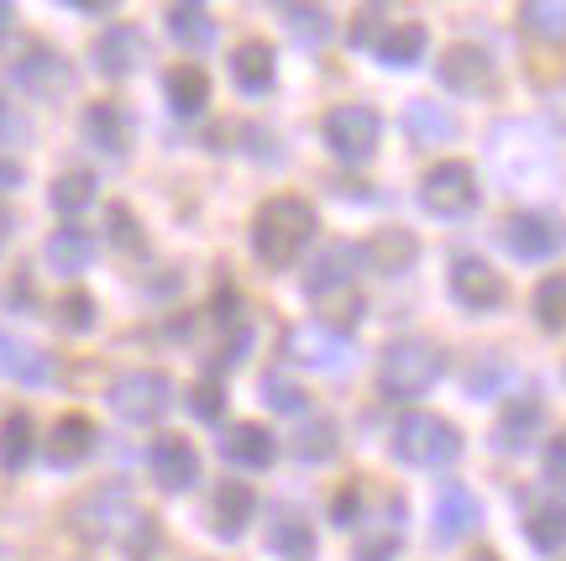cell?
<instances>
[{"label": "cell", "mask_w": 566, "mask_h": 561, "mask_svg": "<svg viewBox=\"0 0 566 561\" xmlns=\"http://www.w3.org/2000/svg\"><path fill=\"white\" fill-rule=\"evenodd\" d=\"M399 557V530H388L378 541H363L357 546V561H394Z\"/></svg>", "instance_id": "43"}, {"label": "cell", "mask_w": 566, "mask_h": 561, "mask_svg": "<svg viewBox=\"0 0 566 561\" xmlns=\"http://www.w3.org/2000/svg\"><path fill=\"white\" fill-rule=\"evenodd\" d=\"M168 105H174V116H200L205 105H210V80H205V69L195 63H179L174 74H168Z\"/></svg>", "instance_id": "25"}, {"label": "cell", "mask_w": 566, "mask_h": 561, "mask_svg": "<svg viewBox=\"0 0 566 561\" xmlns=\"http://www.w3.org/2000/svg\"><path fill=\"white\" fill-rule=\"evenodd\" d=\"M84 142L90 147H101L105 158H126V147H132V121L116 101H95L84 105Z\"/></svg>", "instance_id": "13"}, {"label": "cell", "mask_w": 566, "mask_h": 561, "mask_svg": "<svg viewBox=\"0 0 566 561\" xmlns=\"http://www.w3.org/2000/svg\"><path fill=\"white\" fill-rule=\"evenodd\" d=\"M357 503H363V494H357V482H346L342 494L331 499V520H336V524H352V520H357Z\"/></svg>", "instance_id": "44"}, {"label": "cell", "mask_w": 566, "mask_h": 561, "mask_svg": "<svg viewBox=\"0 0 566 561\" xmlns=\"http://www.w3.org/2000/svg\"><path fill=\"white\" fill-rule=\"evenodd\" d=\"M263 394H268V404H273V409H283V415H300V409H304V394L289 378H283V373H268V378H263Z\"/></svg>", "instance_id": "40"}, {"label": "cell", "mask_w": 566, "mask_h": 561, "mask_svg": "<svg viewBox=\"0 0 566 561\" xmlns=\"http://www.w3.org/2000/svg\"><path fill=\"white\" fill-rule=\"evenodd\" d=\"M168 32L184 42V48H210L216 42V21L205 6H168Z\"/></svg>", "instance_id": "31"}, {"label": "cell", "mask_w": 566, "mask_h": 561, "mask_svg": "<svg viewBox=\"0 0 566 561\" xmlns=\"http://www.w3.org/2000/svg\"><path fill=\"white\" fill-rule=\"evenodd\" d=\"M525 536L535 551H562L566 546V503L551 499V503H535L525 520Z\"/></svg>", "instance_id": "28"}, {"label": "cell", "mask_w": 566, "mask_h": 561, "mask_svg": "<svg viewBox=\"0 0 566 561\" xmlns=\"http://www.w3.org/2000/svg\"><path fill=\"white\" fill-rule=\"evenodd\" d=\"M478 520H483V509H478V499L467 494L462 482H446L441 494H436V524H430V530H436V541L441 546L462 541Z\"/></svg>", "instance_id": "15"}, {"label": "cell", "mask_w": 566, "mask_h": 561, "mask_svg": "<svg viewBox=\"0 0 566 561\" xmlns=\"http://www.w3.org/2000/svg\"><path fill=\"white\" fill-rule=\"evenodd\" d=\"M11 17H17V11H11V6H0V32L11 27Z\"/></svg>", "instance_id": "50"}, {"label": "cell", "mask_w": 566, "mask_h": 561, "mask_svg": "<svg viewBox=\"0 0 566 561\" xmlns=\"http://www.w3.org/2000/svg\"><path fill=\"white\" fill-rule=\"evenodd\" d=\"M90 262H95V237H90L84 226H63V231L48 237V268H53V273L74 279V273H84Z\"/></svg>", "instance_id": "23"}, {"label": "cell", "mask_w": 566, "mask_h": 561, "mask_svg": "<svg viewBox=\"0 0 566 561\" xmlns=\"http://www.w3.org/2000/svg\"><path fill=\"white\" fill-rule=\"evenodd\" d=\"M478 561H499V557H488V551H483V557H478Z\"/></svg>", "instance_id": "51"}, {"label": "cell", "mask_w": 566, "mask_h": 561, "mask_svg": "<svg viewBox=\"0 0 566 561\" xmlns=\"http://www.w3.org/2000/svg\"><path fill=\"white\" fill-rule=\"evenodd\" d=\"M415 252H420V247H415V237H409V231H384V237L367 247V258L378 262L384 273H405L409 262H415Z\"/></svg>", "instance_id": "33"}, {"label": "cell", "mask_w": 566, "mask_h": 561, "mask_svg": "<svg viewBox=\"0 0 566 561\" xmlns=\"http://www.w3.org/2000/svg\"><path fill=\"white\" fill-rule=\"evenodd\" d=\"M441 352H436V341H420V336H405L394 341L378 362V388H384L388 399H420L430 383L441 378Z\"/></svg>", "instance_id": "2"}, {"label": "cell", "mask_w": 566, "mask_h": 561, "mask_svg": "<svg viewBox=\"0 0 566 561\" xmlns=\"http://www.w3.org/2000/svg\"><path fill=\"white\" fill-rule=\"evenodd\" d=\"M388 27H394V21H388V11H378V6H367V11H357V21H352V32H346V42H352V48H378Z\"/></svg>", "instance_id": "37"}, {"label": "cell", "mask_w": 566, "mask_h": 561, "mask_svg": "<svg viewBox=\"0 0 566 561\" xmlns=\"http://www.w3.org/2000/svg\"><path fill=\"white\" fill-rule=\"evenodd\" d=\"M556 121H562V126H566V90H562V95H556Z\"/></svg>", "instance_id": "49"}, {"label": "cell", "mask_w": 566, "mask_h": 561, "mask_svg": "<svg viewBox=\"0 0 566 561\" xmlns=\"http://www.w3.org/2000/svg\"><path fill=\"white\" fill-rule=\"evenodd\" d=\"M32 461V415H6L0 420V467L6 472H21Z\"/></svg>", "instance_id": "30"}, {"label": "cell", "mask_w": 566, "mask_h": 561, "mask_svg": "<svg viewBox=\"0 0 566 561\" xmlns=\"http://www.w3.org/2000/svg\"><path fill=\"white\" fill-rule=\"evenodd\" d=\"M535 321L546 325V331H566V273H551L535 289Z\"/></svg>", "instance_id": "34"}, {"label": "cell", "mask_w": 566, "mask_h": 561, "mask_svg": "<svg viewBox=\"0 0 566 561\" xmlns=\"http://www.w3.org/2000/svg\"><path fill=\"white\" fill-rule=\"evenodd\" d=\"M283 17H289V27H294L304 42H325V38H331V17H325L321 6H289Z\"/></svg>", "instance_id": "38"}, {"label": "cell", "mask_w": 566, "mask_h": 561, "mask_svg": "<svg viewBox=\"0 0 566 561\" xmlns=\"http://www.w3.org/2000/svg\"><path fill=\"white\" fill-rule=\"evenodd\" d=\"M221 457L231 461V467H273V457H279V441H273V430L268 425H231L221 436Z\"/></svg>", "instance_id": "16"}, {"label": "cell", "mask_w": 566, "mask_h": 561, "mask_svg": "<svg viewBox=\"0 0 566 561\" xmlns=\"http://www.w3.org/2000/svg\"><path fill=\"white\" fill-rule=\"evenodd\" d=\"M315 237V210L294 195H273V200L258 210L252 221V252L268 262V268H289Z\"/></svg>", "instance_id": "1"}, {"label": "cell", "mask_w": 566, "mask_h": 561, "mask_svg": "<svg viewBox=\"0 0 566 561\" xmlns=\"http://www.w3.org/2000/svg\"><path fill=\"white\" fill-rule=\"evenodd\" d=\"M420 200L436 216H467L478 205V174L467 163H436L420 184Z\"/></svg>", "instance_id": "6"}, {"label": "cell", "mask_w": 566, "mask_h": 561, "mask_svg": "<svg viewBox=\"0 0 566 561\" xmlns=\"http://www.w3.org/2000/svg\"><path fill=\"white\" fill-rule=\"evenodd\" d=\"M367 262V247H352V241H342V247H331L315 268H310V279H304V289H310V300H325L331 289H346V283L357 279V268Z\"/></svg>", "instance_id": "17"}, {"label": "cell", "mask_w": 566, "mask_h": 561, "mask_svg": "<svg viewBox=\"0 0 566 561\" xmlns=\"http://www.w3.org/2000/svg\"><path fill=\"white\" fill-rule=\"evenodd\" d=\"M59 325L63 331H90V325H95V300H90V294H63Z\"/></svg>", "instance_id": "39"}, {"label": "cell", "mask_w": 566, "mask_h": 561, "mask_svg": "<svg viewBox=\"0 0 566 561\" xmlns=\"http://www.w3.org/2000/svg\"><path fill=\"white\" fill-rule=\"evenodd\" d=\"M111 241L116 247H126V252H142L147 241H142V231H137V216L126 210V205H111Z\"/></svg>", "instance_id": "41"}, {"label": "cell", "mask_w": 566, "mask_h": 561, "mask_svg": "<svg viewBox=\"0 0 566 561\" xmlns=\"http://www.w3.org/2000/svg\"><path fill=\"white\" fill-rule=\"evenodd\" d=\"M304 461H325V457H336V425L331 420H310L300 430V446H294Z\"/></svg>", "instance_id": "36"}, {"label": "cell", "mask_w": 566, "mask_h": 561, "mask_svg": "<svg viewBox=\"0 0 566 561\" xmlns=\"http://www.w3.org/2000/svg\"><path fill=\"white\" fill-rule=\"evenodd\" d=\"M424 42H430V38H424L420 21H394V27L384 32V42H378L373 53H378L388 69H409V63H420Z\"/></svg>", "instance_id": "27"}, {"label": "cell", "mask_w": 566, "mask_h": 561, "mask_svg": "<svg viewBox=\"0 0 566 561\" xmlns=\"http://www.w3.org/2000/svg\"><path fill=\"white\" fill-rule=\"evenodd\" d=\"M111 404H116V415H122V420L153 425V420H163V415L174 409V383L163 378V373L137 367V373H122V378L111 383Z\"/></svg>", "instance_id": "4"}, {"label": "cell", "mask_w": 566, "mask_h": 561, "mask_svg": "<svg viewBox=\"0 0 566 561\" xmlns=\"http://www.w3.org/2000/svg\"><path fill=\"white\" fill-rule=\"evenodd\" d=\"M409 132L424 142H446L451 132H457V121L446 116V111H436L430 101H409Z\"/></svg>", "instance_id": "35"}, {"label": "cell", "mask_w": 566, "mask_h": 561, "mask_svg": "<svg viewBox=\"0 0 566 561\" xmlns=\"http://www.w3.org/2000/svg\"><path fill=\"white\" fill-rule=\"evenodd\" d=\"M268 551L283 561H310L315 557V530L304 515H279L273 530H268Z\"/></svg>", "instance_id": "26"}, {"label": "cell", "mask_w": 566, "mask_h": 561, "mask_svg": "<svg viewBox=\"0 0 566 561\" xmlns=\"http://www.w3.org/2000/svg\"><path fill=\"white\" fill-rule=\"evenodd\" d=\"M378 137H384V121L373 105H336L325 116V142L342 163H367L378 153Z\"/></svg>", "instance_id": "5"}, {"label": "cell", "mask_w": 566, "mask_h": 561, "mask_svg": "<svg viewBox=\"0 0 566 561\" xmlns=\"http://www.w3.org/2000/svg\"><path fill=\"white\" fill-rule=\"evenodd\" d=\"M90 59H95V69H101L105 80H126L147 59V42H142L137 27H105L101 38H95V48H90Z\"/></svg>", "instance_id": "10"}, {"label": "cell", "mask_w": 566, "mask_h": 561, "mask_svg": "<svg viewBox=\"0 0 566 561\" xmlns=\"http://www.w3.org/2000/svg\"><path fill=\"white\" fill-rule=\"evenodd\" d=\"M11 80H17L27 95H38V101H59L63 90H69V63H63V53L32 42V48L11 63Z\"/></svg>", "instance_id": "7"}, {"label": "cell", "mask_w": 566, "mask_h": 561, "mask_svg": "<svg viewBox=\"0 0 566 561\" xmlns=\"http://www.w3.org/2000/svg\"><path fill=\"white\" fill-rule=\"evenodd\" d=\"M289 357L304 362V367H321V373H336V367H346L352 346H346L336 325H294L289 331Z\"/></svg>", "instance_id": "8"}, {"label": "cell", "mask_w": 566, "mask_h": 561, "mask_svg": "<svg viewBox=\"0 0 566 561\" xmlns=\"http://www.w3.org/2000/svg\"><path fill=\"white\" fill-rule=\"evenodd\" d=\"M394 457L405 467H446L462 457V436L441 415H405L394 425Z\"/></svg>", "instance_id": "3"}, {"label": "cell", "mask_w": 566, "mask_h": 561, "mask_svg": "<svg viewBox=\"0 0 566 561\" xmlns=\"http://www.w3.org/2000/svg\"><path fill=\"white\" fill-rule=\"evenodd\" d=\"M436 74H441L446 90H457V95H478V90H488V84H493V63H488L483 48L457 42V48H446V53H441Z\"/></svg>", "instance_id": "11"}, {"label": "cell", "mask_w": 566, "mask_h": 561, "mask_svg": "<svg viewBox=\"0 0 566 561\" xmlns=\"http://www.w3.org/2000/svg\"><path fill=\"white\" fill-rule=\"evenodd\" d=\"M21 184V168L11 158H0V189H17Z\"/></svg>", "instance_id": "46"}, {"label": "cell", "mask_w": 566, "mask_h": 561, "mask_svg": "<svg viewBox=\"0 0 566 561\" xmlns=\"http://www.w3.org/2000/svg\"><path fill=\"white\" fill-rule=\"evenodd\" d=\"M546 472H551V478H566V430L546 446Z\"/></svg>", "instance_id": "45"}, {"label": "cell", "mask_w": 566, "mask_h": 561, "mask_svg": "<svg viewBox=\"0 0 566 561\" xmlns=\"http://www.w3.org/2000/svg\"><path fill=\"white\" fill-rule=\"evenodd\" d=\"M231 80L242 95H268L273 90V48L268 42H242L237 53H231Z\"/></svg>", "instance_id": "24"}, {"label": "cell", "mask_w": 566, "mask_h": 561, "mask_svg": "<svg viewBox=\"0 0 566 561\" xmlns=\"http://www.w3.org/2000/svg\"><path fill=\"white\" fill-rule=\"evenodd\" d=\"M520 27L541 42H566V0H530V6H520Z\"/></svg>", "instance_id": "29"}, {"label": "cell", "mask_w": 566, "mask_h": 561, "mask_svg": "<svg viewBox=\"0 0 566 561\" xmlns=\"http://www.w3.org/2000/svg\"><path fill=\"white\" fill-rule=\"evenodd\" d=\"M126 515H132L126 494H122V488H105V494H95V499L84 503L74 520H80V536H84V541H111V536H116V530L126 524Z\"/></svg>", "instance_id": "20"}, {"label": "cell", "mask_w": 566, "mask_h": 561, "mask_svg": "<svg viewBox=\"0 0 566 561\" xmlns=\"http://www.w3.org/2000/svg\"><path fill=\"white\" fill-rule=\"evenodd\" d=\"M0 378H17V383H27V388H42V383H53V357L0 331Z\"/></svg>", "instance_id": "18"}, {"label": "cell", "mask_w": 566, "mask_h": 561, "mask_svg": "<svg viewBox=\"0 0 566 561\" xmlns=\"http://www.w3.org/2000/svg\"><path fill=\"white\" fill-rule=\"evenodd\" d=\"M11 231H17V221H11V210H6V205H0V247H6V241H11Z\"/></svg>", "instance_id": "47"}, {"label": "cell", "mask_w": 566, "mask_h": 561, "mask_svg": "<svg viewBox=\"0 0 566 561\" xmlns=\"http://www.w3.org/2000/svg\"><path fill=\"white\" fill-rule=\"evenodd\" d=\"M17 132V121H11V111H6V101H0V137H11Z\"/></svg>", "instance_id": "48"}, {"label": "cell", "mask_w": 566, "mask_h": 561, "mask_svg": "<svg viewBox=\"0 0 566 561\" xmlns=\"http://www.w3.org/2000/svg\"><path fill=\"white\" fill-rule=\"evenodd\" d=\"M451 294H457L467 310H499V304H504V279H499L483 258H457V268H451Z\"/></svg>", "instance_id": "12"}, {"label": "cell", "mask_w": 566, "mask_h": 561, "mask_svg": "<svg viewBox=\"0 0 566 561\" xmlns=\"http://www.w3.org/2000/svg\"><path fill=\"white\" fill-rule=\"evenodd\" d=\"M147 461H153L158 488H168V494H184V488L200 482V451L184 441V436H158L153 451H147Z\"/></svg>", "instance_id": "9"}, {"label": "cell", "mask_w": 566, "mask_h": 561, "mask_svg": "<svg viewBox=\"0 0 566 561\" xmlns=\"http://www.w3.org/2000/svg\"><path fill=\"white\" fill-rule=\"evenodd\" d=\"M189 409L200 415V420H221V409H226V394H221V383H195V394H189Z\"/></svg>", "instance_id": "42"}, {"label": "cell", "mask_w": 566, "mask_h": 561, "mask_svg": "<svg viewBox=\"0 0 566 561\" xmlns=\"http://www.w3.org/2000/svg\"><path fill=\"white\" fill-rule=\"evenodd\" d=\"M509 241V252L514 258H551V252H562L566 247V226L562 221H546V216H514L504 231Z\"/></svg>", "instance_id": "14"}, {"label": "cell", "mask_w": 566, "mask_h": 561, "mask_svg": "<svg viewBox=\"0 0 566 561\" xmlns=\"http://www.w3.org/2000/svg\"><path fill=\"white\" fill-rule=\"evenodd\" d=\"M541 425H546L541 399H514L504 415H499V425H493V446H499V451H525Z\"/></svg>", "instance_id": "21"}, {"label": "cell", "mask_w": 566, "mask_h": 561, "mask_svg": "<svg viewBox=\"0 0 566 561\" xmlns=\"http://www.w3.org/2000/svg\"><path fill=\"white\" fill-rule=\"evenodd\" d=\"M95 441H101L95 420L63 415V420L53 425V436H48V461H53V467H74V461H84L90 451H95Z\"/></svg>", "instance_id": "19"}, {"label": "cell", "mask_w": 566, "mask_h": 561, "mask_svg": "<svg viewBox=\"0 0 566 561\" xmlns=\"http://www.w3.org/2000/svg\"><path fill=\"white\" fill-rule=\"evenodd\" d=\"M90 205H95V174L74 168V174L53 179V210H63V216H80V210H90Z\"/></svg>", "instance_id": "32"}, {"label": "cell", "mask_w": 566, "mask_h": 561, "mask_svg": "<svg viewBox=\"0 0 566 561\" xmlns=\"http://www.w3.org/2000/svg\"><path fill=\"white\" fill-rule=\"evenodd\" d=\"M252 509H258V494L247 482H221L216 499H210V515H216V536L237 541L247 524H252Z\"/></svg>", "instance_id": "22"}]
</instances>
